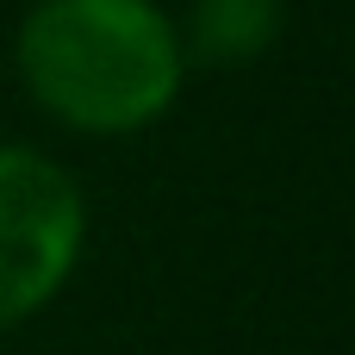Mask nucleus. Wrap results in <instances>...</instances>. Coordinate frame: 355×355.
I'll return each mask as SVG.
<instances>
[{"label":"nucleus","instance_id":"7ed1b4c3","mask_svg":"<svg viewBox=\"0 0 355 355\" xmlns=\"http://www.w3.org/2000/svg\"><path fill=\"white\" fill-rule=\"evenodd\" d=\"M281 0H193L187 19V50L212 69H237L250 56H262L281 37ZM181 50V56H187Z\"/></svg>","mask_w":355,"mask_h":355},{"label":"nucleus","instance_id":"f03ea898","mask_svg":"<svg viewBox=\"0 0 355 355\" xmlns=\"http://www.w3.org/2000/svg\"><path fill=\"white\" fill-rule=\"evenodd\" d=\"M81 187L37 150L0 144V331L44 312L81 262Z\"/></svg>","mask_w":355,"mask_h":355},{"label":"nucleus","instance_id":"f257e3e1","mask_svg":"<svg viewBox=\"0 0 355 355\" xmlns=\"http://www.w3.org/2000/svg\"><path fill=\"white\" fill-rule=\"evenodd\" d=\"M181 31L156 0H37L19 25V75L75 131H137L181 94Z\"/></svg>","mask_w":355,"mask_h":355}]
</instances>
